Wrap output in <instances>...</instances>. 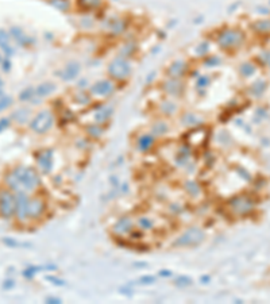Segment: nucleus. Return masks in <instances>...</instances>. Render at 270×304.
Returning a JSON list of instances; mask_svg holds the SVG:
<instances>
[{
	"label": "nucleus",
	"instance_id": "nucleus-14",
	"mask_svg": "<svg viewBox=\"0 0 270 304\" xmlns=\"http://www.w3.org/2000/svg\"><path fill=\"white\" fill-rule=\"evenodd\" d=\"M155 144H157V137H155L154 134L150 133V131L138 135L137 141H135V146H137L139 153H149L150 150L154 148Z\"/></svg>",
	"mask_w": 270,
	"mask_h": 304
},
{
	"label": "nucleus",
	"instance_id": "nucleus-10",
	"mask_svg": "<svg viewBox=\"0 0 270 304\" xmlns=\"http://www.w3.org/2000/svg\"><path fill=\"white\" fill-rule=\"evenodd\" d=\"M135 222L130 216H122L115 222V225L112 226V231L118 237H128L134 230H135Z\"/></svg>",
	"mask_w": 270,
	"mask_h": 304
},
{
	"label": "nucleus",
	"instance_id": "nucleus-40",
	"mask_svg": "<svg viewBox=\"0 0 270 304\" xmlns=\"http://www.w3.org/2000/svg\"><path fill=\"white\" fill-rule=\"evenodd\" d=\"M8 282H4V288H11L14 285V281L12 280H7Z\"/></svg>",
	"mask_w": 270,
	"mask_h": 304
},
{
	"label": "nucleus",
	"instance_id": "nucleus-38",
	"mask_svg": "<svg viewBox=\"0 0 270 304\" xmlns=\"http://www.w3.org/2000/svg\"><path fill=\"white\" fill-rule=\"evenodd\" d=\"M211 81V78L208 77V76H201V77L198 78V81H197V87H201V88H205L208 84H210Z\"/></svg>",
	"mask_w": 270,
	"mask_h": 304
},
{
	"label": "nucleus",
	"instance_id": "nucleus-23",
	"mask_svg": "<svg viewBox=\"0 0 270 304\" xmlns=\"http://www.w3.org/2000/svg\"><path fill=\"white\" fill-rule=\"evenodd\" d=\"M11 41L12 38L10 31H6V30L0 28V49L4 51V54L7 57L14 54V46H12Z\"/></svg>",
	"mask_w": 270,
	"mask_h": 304
},
{
	"label": "nucleus",
	"instance_id": "nucleus-27",
	"mask_svg": "<svg viewBox=\"0 0 270 304\" xmlns=\"http://www.w3.org/2000/svg\"><path fill=\"white\" fill-rule=\"evenodd\" d=\"M135 225L138 227L139 230H142V231H151V230H154V221L150 218V216H146V215H142L139 216L137 222H135Z\"/></svg>",
	"mask_w": 270,
	"mask_h": 304
},
{
	"label": "nucleus",
	"instance_id": "nucleus-29",
	"mask_svg": "<svg viewBox=\"0 0 270 304\" xmlns=\"http://www.w3.org/2000/svg\"><path fill=\"white\" fill-rule=\"evenodd\" d=\"M85 133L88 134L89 138L98 139L103 135V133H104V127H103L101 125H99V123H94V125H89V126H87V128H85Z\"/></svg>",
	"mask_w": 270,
	"mask_h": 304
},
{
	"label": "nucleus",
	"instance_id": "nucleus-37",
	"mask_svg": "<svg viewBox=\"0 0 270 304\" xmlns=\"http://www.w3.org/2000/svg\"><path fill=\"white\" fill-rule=\"evenodd\" d=\"M10 125H11L10 116H8V118H1V119H0V133H3L6 128L10 127Z\"/></svg>",
	"mask_w": 270,
	"mask_h": 304
},
{
	"label": "nucleus",
	"instance_id": "nucleus-8",
	"mask_svg": "<svg viewBox=\"0 0 270 304\" xmlns=\"http://www.w3.org/2000/svg\"><path fill=\"white\" fill-rule=\"evenodd\" d=\"M161 89L162 92L172 99H178L182 95L185 94V83L182 78H169L166 77L161 83Z\"/></svg>",
	"mask_w": 270,
	"mask_h": 304
},
{
	"label": "nucleus",
	"instance_id": "nucleus-5",
	"mask_svg": "<svg viewBox=\"0 0 270 304\" xmlns=\"http://www.w3.org/2000/svg\"><path fill=\"white\" fill-rule=\"evenodd\" d=\"M116 91V83L110 77L100 78L94 84H91L88 88V92L91 94L92 98H98V99H105L110 98L111 95H114Z\"/></svg>",
	"mask_w": 270,
	"mask_h": 304
},
{
	"label": "nucleus",
	"instance_id": "nucleus-3",
	"mask_svg": "<svg viewBox=\"0 0 270 304\" xmlns=\"http://www.w3.org/2000/svg\"><path fill=\"white\" fill-rule=\"evenodd\" d=\"M215 42L221 50L234 51L242 48L245 44V34L238 28H223L216 35Z\"/></svg>",
	"mask_w": 270,
	"mask_h": 304
},
{
	"label": "nucleus",
	"instance_id": "nucleus-35",
	"mask_svg": "<svg viewBox=\"0 0 270 304\" xmlns=\"http://www.w3.org/2000/svg\"><path fill=\"white\" fill-rule=\"evenodd\" d=\"M12 103H14V99H12L10 95H1V96H0V112L7 110V108H10Z\"/></svg>",
	"mask_w": 270,
	"mask_h": 304
},
{
	"label": "nucleus",
	"instance_id": "nucleus-25",
	"mask_svg": "<svg viewBox=\"0 0 270 304\" xmlns=\"http://www.w3.org/2000/svg\"><path fill=\"white\" fill-rule=\"evenodd\" d=\"M150 133L154 134L157 138L168 134L169 133V125H168V122L162 121V119L155 121L154 123L151 125V127H150Z\"/></svg>",
	"mask_w": 270,
	"mask_h": 304
},
{
	"label": "nucleus",
	"instance_id": "nucleus-22",
	"mask_svg": "<svg viewBox=\"0 0 270 304\" xmlns=\"http://www.w3.org/2000/svg\"><path fill=\"white\" fill-rule=\"evenodd\" d=\"M181 122L185 127L195 128L200 127V126L204 123V119H203V116L197 115V114H195V112H185V114L181 116Z\"/></svg>",
	"mask_w": 270,
	"mask_h": 304
},
{
	"label": "nucleus",
	"instance_id": "nucleus-41",
	"mask_svg": "<svg viewBox=\"0 0 270 304\" xmlns=\"http://www.w3.org/2000/svg\"><path fill=\"white\" fill-rule=\"evenodd\" d=\"M1 61H3V60H1V54H0V62H1Z\"/></svg>",
	"mask_w": 270,
	"mask_h": 304
},
{
	"label": "nucleus",
	"instance_id": "nucleus-20",
	"mask_svg": "<svg viewBox=\"0 0 270 304\" xmlns=\"http://www.w3.org/2000/svg\"><path fill=\"white\" fill-rule=\"evenodd\" d=\"M112 112H114V108L111 105L103 104L95 112V123H99L101 126H104L107 122L111 121Z\"/></svg>",
	"mask_w": 270,
	"mask_h": 304
},
{
	"label": "nucleus",
	"instance_id": "nucleus-18",
	"mask_svg": "<svg viewBox=\"0 0 270 304\" xmlns=\"http://www.w3.org/2000/svg\"><path fill=\"white\" fill-rule=\"evenodd\" d=\"M158 111L162 114V116L171 118V116L176 115L177 112H178V105H177V103L174 101V99L166 98V99L162 100L160 104H158Z\"/></svg>",
	"mask_w": 270,
	"mask_h": 304
},
{
	"label": "nucleus",
	"instance_id": "nucleus-39",
	"mask_svg": "<svg viewBox=\"0 0 270 304\" xmlns=\"http://www.w3.org/2000/svg\"><path fill=\"white\" fill-rule=\"evenodd\" d=\"M1 62H3V71H6V72H8V71H10V65H11V64H10V61L7 60H3L1 61Z\"/></svg>",
	"mask_w": 270,
	"mask_h": 304
},
{
	"label": "nucleus",
	"instance_id": "nucleus-19",
	"mask_svg": "<svg viewBox=\"0 0 270 304\" xmlns=\"http://www.w3.org/2000/svg\"><path fill=\"white\" fill-rule=\"evenodd\" d=\"M37 161L42 172H50L53 168V152L51 150H44L37 154Z\"/></svg>",
	"mask_w": 270,
	"mask_h": 304
},
{
	"label": "nucleus",
	"instance_id": "nucleus-21",
	"mask_svg": "<svg viewBox=\"0 0 270 304\" xmlns=\"http://www.w3.org/2000/svg\"><path fill=\"white\" fill-rule=\"evenodd\" d=\"M55 87L54 83H51V81H45V83H41L39 85L35 87V95H37V99L42 100V99H46V98H49L51 95L54 94Z\"/></svg>",
	"mask_w": 270,
	"mask_h": 304
},
{
	"label": "nucleus",
	"instance_id": "nucleus-15",
	"mask_svg": "<svg viewBox=\"0 0 270 304\" xmlns=\"http://www.w3.org/2000/svg\"><path fill=\"white\" fill-rule=\"evenodd\" d=\"M80 73H81V64L78 61H69L65 67L62 68L60 77L64 81H73L80 76Z\"/></svg>",
	"mask_w": 270,
	"mask_h": 304
},
{
	"label": "nucleus",
	"instance_id": "nucleus-13",
	"mask_svg": "<svg viewBox=\"0 0 270 304\" xmlns=\"http://www.w3.org/2000/svg\"><path fill=\"white\" fill-rule=\"evenodd\" d=\"M46 211V203L42 198L34 196L28 200V219H39Z\"/></svg>",
	"mask_w": 270,
	"mask_h": 304
},
{
	"label": "nucleus",
	"instance_id": "nucleus-34",
	"mask_svg": "<svg viewBox=\"0 0 270 304\" xmlns=\"http://www.w3.org/2000/svg\"><path fill=\"white\" fill-rule=\"evenodd\" d=\"M50 3H51V6L62 12H66L71 8V1L69 0H50Z\"/></svg>",
	"mask_w": 270,
	"mask_h": 304
},
{
	"label": "nucleus",
	"instance_id": "nucleus-31",
	"mask_svg": "<svg viewBox=\"0 0 270 304\" xmlns=\"http://www.w3.org/2000/svg\"><path fill=\"white\" fill-rule=\"evenodd\" d=\"M255 71H257V68H255V65L251 64V62H245V64H242L241 68H239V72H241V75H242L243 77H250V76H253L254 73H255Z\"/></svg>",
	"mask_w": 270,
	"mask_h": 304
},
{
	"label": "nucleus",
	"instance_id": "nucleus-6",
	"mask_svg": "<svg viewBox=\"0 0 270 304\" xmlns=\"http://www.w3.org/2000/svg\"><path fill=\"white\" fill-rule=\"evenodd\" d=\"M205 234L201 228L191 227V228H188L187 231L182 234L181 237L177 238L174 246H178V248H192V246H196L198 243L203 242Z\"/></svg>",
	"mask_w": 270,
	"mask_h": 304
},
{
	"label": "nucleus",
	"instance_id": "nucleus-17",
	"mask_svg": "<svg viewBox=\"0 0 270 304\" xmlns=\"http://www.w3.org/2000/svg\"><path fill=\"white\" fill-rule=\"evenodd\" d=\"M104 4V0H76V7L84 14H92Z\"/></svg>",
	"mask_w": 270,
	"mask_h": 304
},
{
	"label": "nucleus",
	"instance_id": "nucleus-30",
	"mask_svg": "<svg viewBox=\"0 0 270 304\" xmlns=\"http://www.w3.org/2000/svg\"><path fill=\"white\" fill-rule=\"evenodd\" d=\"M73 99H74V101H76L77 104L81 105H88L94 101V98L91 96L88 91H80L78 94L73 96Z\"/></svg>",
	"mask_w": 270,
	"mask_h": 304
},
{
	"label": "nucleus",
	"instance_id": "nucleus-1",
	"mask_svg": "<svg viewBox=\"0 0 270 304\" xmlns=\"http://www.w3.org/2000/svg\"><path fill=\"white\" fill-rule=\"evenodd\" d=\"M7 185L10 187L11 191L17 192H33L38 188L41 184L38 172L35 171L31 166L19 165L14 168L6 176Z\"/></svg>",
	"mask_w": 270,
	"mask_h": 304
},
{
	"label": "nucleus",
	"instance_id": "nucleus-28",
	"mask_svg": "<svg viewBox=\"0 0 270 304\" xmlns=\"http://www.w3.org/2000/svg\"><path fill=\"white\" fill-rule=\"evenodd\" d=\"M108 30H110L111 34L114 35H121L122 33H124L126 30V22L123 19H112L110 23H108Z\"/></svg>",
	"mask_w": 270,
	"mask_h": 304
},
{
	"label": "nucleus",
	"instance_id": "nucleus-11",
	"mask_svg": "<svg viewBox=\"0 0 270 304\" xmlns=\"http://www.w3.org/2000/svg\"><path fill=\"white\" fill-rule=\"evenodd\" d=\"M189 71V65L185 60H174L169 64V67L166 68V77L169 78H182L187 76Z\"/></svg>",
	"mask_w": 270,
	"mask_h": 304
},
{
	"label": "nucleus",
	"instance_id": "nucleus-24",
	"mask_svg": "<svg viewBox=\"0 0 270 304\" xmlns=\"http://www.w3.org/2000/svg\"><path fill=\"white\" fill-rule=\"evenodd\" d=\"M10 34H11V38L17 42L19 46H27V45H30L33 41L30 39V37H28L27 34L25 33L23 31L22 28H19V27H11V30H10Z\"/></svg>",
	"mask_w": 270,
	"mask_h": 304
},
{
	"label": "nucleus",
	"instance_id": "nucleus-32",
	"mask_svg": "<svg viewBox=\"0 0 270 304\" xmlns=\"http://www.w3.org/2000/svg\"><path fill=\"white\" fill-rule=\"evenodd\" d=\"M135 51H137V45L134 44V42H127V44H124V46H123V49H122L119 54L130 60V57H131Z\"/></svg>",
	"mask_w": 270,
	"mask_h": 304
},
{
	"label": "nucleus",
	"instance_id": "nucleus-12",
	"mask_svg": "<svg viewBox=\"0 0 270 304\" xmlns=\"http://www.w3.org/2000/svg\"><path fill=\"white\" fill-rule=\"evenodd\" d=\"M28 200H30V196L26 192H17L15 215L19 222H26L28 219Z\"/></svg>",
	"mask_w": 270,
	"mask_h": 304
},
{
	"label": "nucleus",
	"instance_id": "nucleus-7",
	"mask_svg": "<svg viewBox=\"0 0 270 304\" xmlns=\"http://www.w3.org/2000/svg\"><path fill=\"white\" fill-rule=\"evenodd\" d=\"M17 210V195L11 191L1 189L0 191V216L3 219H10L15 215Z\"/></svg>",
	"mask_w": 270,
	"mask_h": 304
},
{
	"label": "nucleus",
	"instance_id": "nucleus-33",
	"mask_svg": "<svg viewBox=\"0 0 270 304\" xmlns=\"http://www.w3.org/2000/svg\"><path fill=\"white\" fill-rule=\"evenodd\" d=\"M185 191L191 196H198L201 188H200V184H197L196 181H187L185 182Z\"/></svg>",
	"mask_w": 270,
	"mask_h": 304
},
{
	"label": "nucleus",
	"instance_id": "nucleus-26",
	"mask_svg": "<svg viewBox=\"0 0 270 304\" xmlns=\"http://www.w3.org/2000/svg\"><path fill=\"white\" fill-rule=\"evenodd\" d=\"M19 101L22 103H37L39 101V99H37V95H35V87H27L25 88L19 94Z\"/></svg>",
	"mask_w": 270,
	"mask_h": 304
},
{
	"label": "nucleus",
	"instance_id": "nucleus-9",
	"mask_svg": "<svg viewBox=\"0 0 270 304\" xmlns=\"http://www.w3.org/2000/svg\"><path fill=\"white\" fill-rule=\"evenodd\" d=\"M228 208L235 215H246L254 208V202L248 196H235L228 202Z\"/></svg>",
	"mask_w": 270,
	"mask_h": 304
},
{
	"label": "nucleus",
	"instance_id": "nucleus-4",
	"mask_svg": "<svg viewBox=\"0 0 270 304\" xmlns=\"http://www.w3.org/2000/svg\"><path fill=\"white\" fill-rule=\"evenodd\" d=\"M55 115L51 110H41L33 116L31 122L28 123V127L37 135L48 134L54 127Z\"/></svg>",
	"mask_w": 270,
	"mask_h": 304
},
{
	"label": "nucleus",
	"instance_id": "nucleus-2",
	"mask_svg": "<svg viewBox=\"0 0 270 304\" xmlns=\"http://www.w3.org/2000/svg\"><path fill=\"white\" fill-rule=\"evenodd\" d=\"M107 75L116 84L127 81L132 75L131 61L126 58V57H123V55L118 54L115 58H112L110 61V64L107 67Z\"/></svg>",
	"mask_w": 270,
	"mask_h": 304
},
{
	"label": "nucleus",
	"instance_id": "nucleus-16",
	"mask_svg": "<svg viewBox=\"0 0 270 304\" xmlns=\"http://www.w3.org/2000/svg\"><path fill=\"white\" fill-rule=\"evenodd\" d=\"M33 116V110L30 107H19L17 110L12 111L10 119L14 123H17V125L25 126V125H28L31 122Z\"/></svg>",
	"mask_w": 270,
	"mask_h": 304
},
{
	"label": "nucleus",
	"instance_id": "nucleus-36",
	"mask_svg": "<svg viewBox=\"0 0 270 304\" xmlns=\"http://www.w3.org/2000/svg\"><path fill=\"white\" fill-rule=\"evenodd\" d=\"M253 27L259 33H268L270 31V21H258L253 25Z\"/></svg>",
	"mask_w": 270,
	"mask_h": 304
}]
</instances>
